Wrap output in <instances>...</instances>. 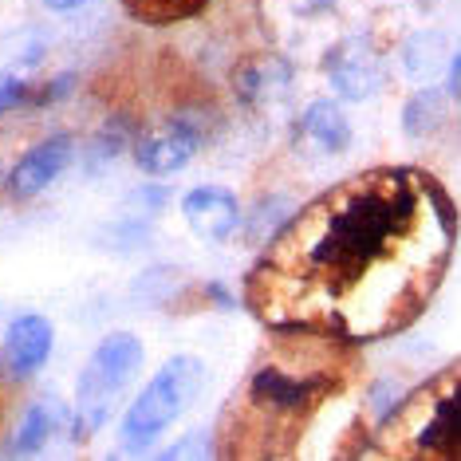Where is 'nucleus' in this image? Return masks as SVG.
<instances>
[{
  "label": "nucleus",
  "mask_w": 461,
  "mask_h": 461,
  "mask_svg": "<svg viewBox=\"0 0 461 461\" xmlns=\"http://www.w3.org/2000/svg\"><path fill=\"white\" fill-rule=\"evenodd\" d=\"M454 249V209L418 170H371L296 209L249 280V300L285 331L379 339L411 323Z\"/></svg>",
  "instance_id": "f257e3e1"
},
{
  "label": "nucleus",
  "mask_w": 461,
  "mask_h": 461,
  "mask_svg": "<svg viewBox=\"0 0 461 461\" xmlns=\"http://www.w3.org/2000/svg\"><path fill=\"white\" fill-rule=\"evenodd\" d=\"M205 391V363L197 355H174L158 366L150 383L134 394V402L122 414L119 438L127 454H142L197 402Z\"/></svg>",
  "instance_id": "f03ea898"
},
{
  "label": "nucleus",
  "mask_w": 461,
  "mask_h": 461,
  "mask_svg": "<svg viewBox=\"0 0 461 461\" xmlns=\"http://www.w3.org/2000/svg\"><path fill=\"white\" fill-rule=\"evenodd\" d=\"M139 371H142V343L131 331H111L91 351V359L76 383V406H71V438L76 442H87L91 434H99L107 426L119 398L139 379Z\"/></svg>",
  "instance_id": "7ed1b4c3"
},
{
  "label": "nucleus",
  "mask_w": 461,
  "mask_h": 461,
  "mask_svg": "<svg viewBox=\"0 0 461 461\" xmlns=\"http://www.w3.org/2000/svg\"><path fill=\"white\" fill-rule=\"evenodd\" d=\"M383 418H398L411 422V438L406 449L411 454H429V457H449L461 454V411H457V379L446 375V391L438 394V383L414 391L406 402H398L394 411Z\"/></svg>",
  "instance_id": "20e7f679"
},
{
  "label": "nucleus",
  "mask_w": 461,
  "mask_h": 461,
  "mask_svg": "<svg viewBox=\"0 0 461 461\" xmlns=\"http://www.w3.org/2000/svg\"><path fill=\"white\" fill-rule=\"evenodd\" d=\"M323 76H328L335 95H343L348 103H363L386 87V56L371 36H343L323 56Z\"/></svg>",
  "instance_id": "39448f33"
},
{
  "label": "nucleus",
  "mask_w": 461,
  "mask_h": 461,
  "mask_svg": "<svg viewBox=\"0 0 461 461\" xmlns=\"http://www.w3.org/2000/svg\"><path fill=\"white\" fill-rule=\"evenodd\" d=\"M328 371H285V366H260L249 379V402L265 414H300L316 398L331 391Z\"/></svg>",
  "instance_id": "423d86ee"
},
{
  "label": "nucleus",
  "mask_w": 461,
  "mask_h": 461,
  "mask_svg": "<svg viewBox=\"0 0 461 461\" xmlns=\"http://www.w3.org/2000/svg\"><path fill=\"white\" fill-rule=\"evenodd\" d=\"M51 343H56V328L40 312H24L8 323L5 343H0V366L8 379H32L44 371L51 359Z\"/></svg>",
  "instance_id": "0eeeda50"
},
{
  "label": "nucleus",
  "mask_w": 461,
  "mask_h": 461,
  "mask_svg": "<svg viewBox=\"0 0 461 461\" xmlns=\"http://www.w3.org/2000/svg\"><path fill=\"white\" fill-rule=\"evenodd\" d=\"M197 146H202V134L194 122H166V127L146 131L134 142V166L150 177H170L190 166Z\"/></svg>",
  "instance_id": "6e6552de"
},
{
  "label": "nucleus",
  "mask_w": 461,
  "mask_h": 461,
  "mask_svg": "<svg viewBox=\"0 0 461 461\" xmlns=\"http://www.w3.org/2000/svg\"><path fill=\"white\" fill-rule=\"evenodd\" d=\"M182 217L209 245H221V240L237 237L240 229V202L221 185H197L182 197Z\"/></svg>",
  "instance_id": "1a4fd4ad"
},
{
  "label": "nucleus",
  "mask_w": 461,
  "mask_h": 461,
  "mask_svg": "<svg viewBox=\"0 0 461 461\" xmlns=\"http://www.w3.org/2000/svg\"><path fill=\"white\" fill-rule=\"evenodd\" d=\"M71 162H76V142H71L68 134H51V139L32 146V150L13 166V174H8V194L13 197L44 194Z\"/></svg>",
  "instance_id": "9d476101"
},
{
  "label": "nucleus",
  "mask_w": 461,
  "mask_h": 461,
  "mask_svg": "<svg viewBox=\"0 0 461 461\" xmlns=\"http://www.w3.org/2000/svg\"><path fill=\"white\" fill-rule=\"evenodd\" d=\"M351 146V122L339 111V103L316 99L296 122V150L316 154V158H335Z\"/></svg>",
  "instance_id": "9b49d317"
},
{
  "label": "nucleus",
  "mask_w": 461,
  "mask_h": 461,
  "mask_svg": "<svg viewBox=\"0 0 461 461\" xmlns=\"http://www.w3.org/2000/svg\"><path fill=\"white\" fill-rule=\"evenodd\" d=\"M233 83H237L240 99L260 107V103H276L292 91V68H288V59H280V56H260V59L240 64Z\"/></svg>",
  "instance_id": "f8f14e48"
},
{
  "label": "nucleus",
  "mask_w": 461,
  "mask_h": 461,
  "mask_svg": "<svg viewBox=\"0 0 461 461\" xmlns=\"http://www.w3.org/2000/svg\"><path fill=\"white\" fill-rule=\"evenodd\" d=\"M59 426H64V411H59L56 402H48V398H40V402H32L24 414H20L13 438L5 442V454L8 457H32V454H40V449L56 438Z\"/></svg>",
  "instance_id": "ddd939ff"
},
{
  "label": "nucleus",
  "mask_w": 461,
  "mask_h": 461,
  "mask_svg": "<svg viewBox=\"0 0 461 461\" xmlns=\"http://www.w3.org/2000/svg\"><path fill=\"white\" fill-rule=\"evenodd\" d=\"M454 51L446 48V36L438 28H426V32H414L402 44V71L418 83H434L442 76V68H449Z\"/></svg>",
  "instance_id": "4468645a"
},
{
  "label": "nucleus",
  "mask_w": 461,
  "mask_h": 461,
  "mask_svg": "<svg viewBox=\"0 0 461 461\" xmlns=\"http://www.w3.org/2000/svg\"><path fill=\"white\" fill-rule=\"evenodd\" d=\"M296 213V202L292 197H280V194H272V197H260V202L249 209V217L240 213V229H245V240H253V245H268L272 237L285 229V221Z\"/></svg>",
  "instance_id": "2eb2a0df"
},
{
  "label": "nucleus",
  "mask_w": 461,
  "mask_h": 461,
  "mask_svg": "<svg viewBox=\"0 0 461 461\" xmlns=\"http://www.w3.org/2000/svg\"><path fill=\"white\" fill-rule=\"evenodd\" d=\"M446 95L449 91H442V87L414 91V99L402 107V131L411 134V139H426V134H434L438 127H442V119H446Z\"/></svg>",
  "instance_id": "dca6fc26"
},
{
  "label": "nucleus",
  "mask_w": 461,
  "mask_h": 461,
  "mask_svg": "<svg viewBox=\"0 0 461 461\" xmlns=\"http://www.w3.org/2000/svg\"><path fill=\"white\" fill-rule=\"evenodd\" d=\"M209 0H122V8L142 24H177L197 16Z\"/></svg>",
  "instance_id": "f3484780"
},
{
  "label": "nucleus",
  "mask_w": 461,
  "mask_h": 461,
  "mask_svg": "<svg viewBox=\"0 0 461 461\" xmlns=\"http://www.w3.org/2000/svg\"><path fill=\"white\" fill-rule=\"evenodd\" d=\"M24 103H32V87L24 79H0V114L24 107Z\"/></svg>",
  "instance_id": "a211bd4d"
},
{
  "label": "nucleus",
  "mask_w": 461,
  "mask_h": 461,
  "mask_svg": "<svg viewBox=\"0 0 461 461\" xmlns=\"http://www.w3.org/2000/svg\"><path fill=\"white\" fill-rule=\"evenodd\" d=\"M213 449L205 446V434H190L185 442H177V446H170V449H162V457H209Z\"/></svg>",
  "instance_id": "6ab92c4d"
},
{
  "label": "nucleus",
  "mask_w": 461,
  "mask_h": 461,
  "mask_svg": "<svg viewBox=\"0 0 461 461\" xmlns=\"http://www.w3.org/2000/svg\"><path fill=\"white\" fill-rule=\"evenodd\" d=\"M280 5H285L288 13H296V16H320V13H328L331 8V0H280Z\"/></svg>",
  "instance_id": "aec40b11"
},
{
  "label": "nucleus",
  "mask_w": 461,
  "mask_h": 461,
  "mask_svg": "<svg viewBox=\"0 0 461 461\" xmlns=\"http://www.w3.org/2000/svg\"><path fill=\"white\" fill-rule=\"evenodd\" d=\"M40 5H44L48 13H79V8H87L91 0H40Z\"/></svg>",
  "instance_id": "412c9836"
}]
</instances>
